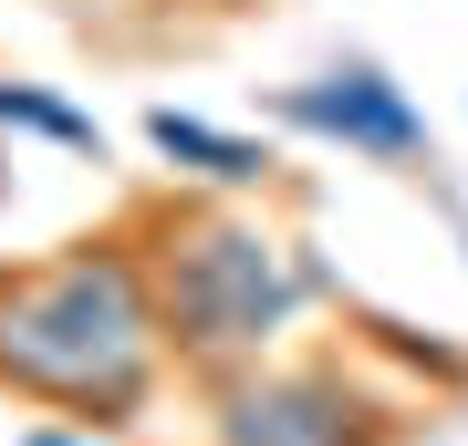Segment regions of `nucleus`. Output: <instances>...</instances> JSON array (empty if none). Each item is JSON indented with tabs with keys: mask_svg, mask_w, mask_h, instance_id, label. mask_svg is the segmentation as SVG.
<instances>
[{
	"mask_svg": "<svg viewBox=\"0 0 468 446\" xmlns=\"http://www.w3.org/2000/svg\"><path fill=\"white\" fill-rule=\"evenodd\" d=\"M271 115H282L292 135H323V146L365 156V166H417L427 156V115L406 104V83L385 63H334L313 83H282Z\"/></svg>",
	"mask_w": 468,
	"mask_h": 446,
	"instance_id": "nucleus-4",
	"label": "nucleus"
},
{
	"mask_svg": "<svg viewBox=\"0 0 468 446\" xmlns=\"http://www.w3.org/2000/svg\"><path fill=\"white\" fill-rule=\"evenodd\" d=\"M208 436L218 446H396L406 405L354 384L344 364H229L208 374Z\"/></svg>",
	"mask_w": 468,
	"mask_h": 446,
	"instance_id": "nucleus-3",
	"label": "nucleus"
},
{
	"mask_svg": "<svg viewBox=\"0 0 468 446\" xmlns=\"http://www.w3.org/2000/svg\"><path fill=\"white\" fill-rule=\"evenodd\" d=\"M0 135H42V146H63V156H94V166H104V125H94V115H73L63 94H42V83H0Z\"/></svg>",
	"mask_w": 468,
	"mask_h": 446,
	"instance_id": "nucleus-6",
	"label": "nucleus"
},
{
	"mask_svg": "<svg viewBox=\"0 0 468 446\" xmlns=\"http://www.w3.org/2000/svg\"><path fill=\"white\" fill-rule=\"evenodd\" d=\"M146 146L167 156L187 187H208V198H261V187L282 177V156H271L261 135H229V125L187 115V104H146Z\"/></svg>",
	"mask_w": 468,
	"mask_h": 446,
	"instance_id": "nucleus-5",
	"label": "nucleus"
},
{
	"mask_svg": "<svg viewBox=\"0 0 468 446\" xmlns=\"http://www.w3.org/2000/svg\"><path fill=\"white\" fill-rule=\"evenodd\" d=\"M21 446H104V436H94V426H73V415H63V426H32Z\"/></svg>",
	"mask_w": 468,
	"mask_h": 446,
	"instance_id": "nucleus-7",
	"label": "nucleus"
},
{
	"mask_svg": "<svg viewBox=\"0 0 468 446\" xmlns=\"http://www.w3.org/2000/svg\"><path fill=\"white\" fill-rule=\"evenodd\" d=\"M135 260H146L156 301V343L177 374H229L282 353L302 312L323 301V270L282 218H261L250 198H167L135 218Z\"/></svg>",
	"mask_w": 468,
	"mask_h": 446,
	"instance_id": "nucleus-2",
	"label": "nucleus"
},
{
	"mask_svg": "<svg viewBox=\"0 0 468 446\" xmlns=\"http://www.w3.org/2000/svg\"><path fill=\"white\" fill-rule=\"evenodd\" d=\"M156 384H167V343H156L135 218L104 239H63L42 260H0V395L115 436L156 405Z\"/></svg>",
	"mask_w": 468,
	"mask_h": 446,
	"instance_id": "nucleus-1",
	"label": "nucleus"
},
{
	"mask_svg": "<svg viewBox=\"0 0 468 446\" xmlns=\"http://www.w3.org/2000/svg\"><path fill=\"white\" fill-rule=\"evenodd\" d=\"M0 198H11V146H0Z\"/></svg>",
	"mask_w": 468,
	"mask_h": 446,
	"instance_id": "nucleus-8",
	"label": "nucleus"
}]
</instances>
